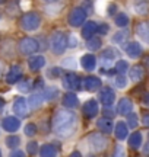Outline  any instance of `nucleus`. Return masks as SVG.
<instances>
[{
  "label": "nucleus",
  "mask_w": 149,
  "mask_h": 157,
  "mask_svg": "<svg viewBox=\"0 0 149 157\" xmlns=\"http://www.w3.org/2000/svg\"><path fill=\"white\" fill-rule=\"evenodd\" d=\"M142 144V134L140 132H133L130 137H129V146L132 147V148H139Z\"/></svg>",
  "instance_id": "cd10ccee"
},
{
  "label": "nucleus",
  "mask_w": 149,
  "mask_h": 157,
  "mask_svg": "<svg viewBox=\"0 0 149 157\" xmlns=\"http://www.w3.org/2000/svg\"><path fill=\"white\" fill-rule=\"evenodd\" d=\"M13 112L18 117L25 118L28 115V102L25 101L23 98H16L15 102H13Z\"/></svg>",
  "instance_id": "9d476101"
},
{
  "label": "nucleus",
  "mask_w": 149,
  "mask_h": 157,
  "mask_svg": "<svg viewBox=\"0 0 149 157\" xmlns=\"http://www.w3.org/2000/svg\"><path fill=\"white\" fill-rule=\"evenodd\" d=\"M115 25L120 26V28H124L129 25V16L126 13H117L115 15Z\"/></svg>",
  "instance_id": "7c9ffc66"
},
{
  "label": "nucleus",
  "mask_w": 149,
  "mask_h": 157,
  "mask_svg": "<svg viewBox=\"0 0 149 157\" xmlns=\"http://www.w3.org/2000/svg\"><path fill=\"white\" fill-rule=\"evenodd\" d=\"M138 122H139V119L136 113H132V112L127 113V125H129V128H136Z\"/></svg>",
  "instance_id": "f704fd0d"
},
{
  "label": "nucleus",
  "mask_w": 149,
  "mask_h": 157,
  "mask_svg": "<svg viewBox=\"0 0 149 157\" xmlns=\"http://www.w3.org/2000/svg\"><path fill=\"white\" fill-rule=\"evenodd\" d=\"M42 2H46V3H50V5H51V3H57L58 0H42Z\"/></svg>",
  "instance_id": "3c124183"
},
{
  "label": "nucleus",
  "mask_w": 149,
  "mask_h": 157,
  "mask_svg": "<svg viewBox=\"0 0 149 157\" xmlns=\"http://www.w3.org/2000/svg\"><path fill=\"white\" fill-rule=\"evenodd\" d=\"M58 96V89L57 87H54V86H48L46 89V93H44V99L47 101H53V99H56Z\"/></svg>",
  "instance_id": "c756f323"
},
{
  "label": "nucleus",
  "mask_w": 149,
  "mask_h": 157,
  "mask_svg": "<svg viewBox=\"0 0 149 157\" xmlns=\"http://www.w3.org/2000/svg\"><path fill=\"white\" fill-rule=\"evenodd\" d=\"M2 127H3V129L7 131V132H15V131L19 129L21 122H19V119L15 117H6L5 119L2 121Z\"/></svg>",
  "instance_id": "4468645a"
},
{
  "label": "nucleus",
  "mask_w": 149,
  "mask_h": 157,
  "mask_svg": "<svg viewBox=\"0 0 149 157\" xmlns=\"http://www.w3.org/2000/svg\"><path fill=\"white\" fill-rule=\"evenodd\" d=\"M97 29H98V23L95 21H88V22L83 23L80 35H82V38L89 39L91 36H94V34H97Z\"/></svg>",
  "instance_id": "2eb2a0df"
},
{
  "label": "nucleus",
  "mask_w": 149,
  "mask_h": 157,
  "mask_svg": "<svg viewBox=\"0 0 149 157\" xmlns=\"http://www.w3.org/2000/svg\"><path fill=\"white\" fill-rule=\"evenodd\" d=\"M115 71L119 74H124L129 70V63L124 61V60H119V61L115 63Z\"/></svg>",
  "instance_id": "473e14b6"
},
{
  "label": "nucleus",
  "mask_w": 149,
  "mask_h": 157,
  "mask_svg": "<svg viewBox=\"0 0 149 157\" xmlns=\"http://www.w3.org/2000/svg\"><path fill=\"white\" fill-rule=\"evenodd\" d=\"M22 77V70L19 66H12L10 70H9V73L6 76V83L7 84H15L18 80H21Z\"/></svg>",
  "instance_id": "dca6fc26"
},
{
  "label": "nucleus",
  "mask_w": 149,
  "mask_h": 157,
  "mask_svg": "<svg viewBox=\"0 0 149 157\" xmlns=\"http://www.w3.org/2000/svg\"><path fill=\"white\" fill-rule=\"evenodd\" d=\"M142 122H143V125L149 127V113H146V115L143 117V119H142Z\"/></svg>",
  "instance_id": "de8ad7c7"
},
{
  "label": "nucleus",
  "mask_w": 149,
  "mask_h": 157,
  "mask_svg": "<svg viewBox=\"0 0 149 157\" xmlns=\"http://www.w3.org/2000/svg\"><path fill=\"white\" fill-rule=\"evenodd\" d=\"M114 83H115V86H117L119 89H124V87L127 86V78L124 77L123 74H119V76H115Z\"/></svg>",
  "instance_id": "c9c22d12"
},
{
  "label": "nucleus",
  "mask_w": 149,
  "mask_h": 157,
  "mask_svg": "<svg viewBox=\"0 0 149 157\" xmlns=\"http://www.w3.org/2000/svg\"><path fill=\"white\" fill-rule=\"evenodd\" d=\"M40 48L38 45V41L34 38H23L19 41V51L25 54V56H32L35 54Z\"/></svg>",
  "instance_id": "423d86ee"
},
{
  "label": "nucleus",
  "mask_w": 149,
  "mask_h": 157,
  "mask_svg": "<svg viewBox=\"0 0 149 157\" xmlns=\"http://www.w3.org/2000/svg\"><path fill=\"white\" fill-rule=\"evenodd\" d=\"M143 154H146V156H149V141L146 143L143 146Z\"/></svg>",
  "instance_id": "09e8293b"
},
{
  "label": "nucleus",
  "mask_w": 149,
  "mask_h": 157,
  "mask_svg": "<svg viewBox=\"0 0 149 157\" xmlns=\"http://www.w3.org/2000/svg\"><path fill=\"white\" fill-rule=\"evenodd\" d=\"M2 73H3V63L0 61V76H2Z\"/></svg>",
  "instance_id": "603ef678"
},
{
  "label": "nucleus",
  "mask_w": 149,
  "mask_h": 157,
  "mask_svg": "<svg viewBox=\"0 0 149 157\" xmlns=\"http://www.w3.org/2000/svg\"><path fill=\"white\" fill-rule=\"evenodd\" d=\"M63 86H64V89H67L69 92H74V90H78L82 87V82H80V78L78 77V74L67 73L63 77Z\"/></svg>",
  "instance_id": "0eeeda50"
},
{
  "label": "nucleus",
  "mask_w": 149,
  "mask_h": 157,
  "mask_svg": "<svg viewBox=\"0 0 149 157\" xmlns=\"http://www.w3.org/2000/svg\"><path fill=\"white\" fill-rule=\"evenodd\" d=\"M29 89H31V86H29V83L26 82V80H22V82H19L18 83V90L19 92H29Z\"/></svg>",
  "instance_id": "58836bf2"
},
{
  "label": "nucleus",
  "mask_w": 149,
  "mask_h": 157,
  "mask_svg": "<svg viewBox=\"0 0 149 157\" xmlns=\"http://www.w3.org/2000/svg\"><path fill=\"white\" fill-rule=\"evenodd\" d=\"M50 45H51V51L54 54H63L66 48H67V39L62 32H56V34L51 36V41H50Z\"/></svg>",
  "instance_id": "7ed1b4c3"
},
{
  "label": "nucleus",
  "mask_w": 149,
  "mask_h": 157,
  "mask_svg": "<svg viewBox=\"0 0 149 157\" xmlns=\"http://www.w3.org/2000/svg\"><path fill=\"white\" fill-rule=\"evenodd\" d=\"M115 138L117 140H126L127 135H129V125L126 122H123V121H119V122L115 124Z\"/></svg>",
  "instance_id": "a211bd4d"
},
{
  "label": "nucleus",
  "mask_w": 149,
  "mask_h": 157,
  "mask_svg": "<svg viewBox=\"0 0 149 157\" xmlns=\"http://www.w3.org/2000/svg\"><path fill=\"white\" fill-rule=\"evenodd\" d=\"M51 74L54 76V77H58V76L62 74V68H58V67H53V68H51Z\"/></svg>",
  "instance_id": "37998d69"
},
{
  "label": "nucleus",
  "mask_w": 149,
  "mask_h": 157,
  "mask_svg": "<svg viewBox=\"0 0 149 157\" xmlns=\"http://www.w3.org/2000/svg\"><path fill=\"white\" fill-rule=\"evenodd\" d=\"M44 103V95L41 93H32L28 99V106L31 109H40Z\"/></svg>",
  "instance_id": "4be33fe9"
},
{
  "label": "nucleus",
  "mask_w": 149,
  "mask_h": 157,
  "mask_svg": "<svg viewBox=\"0 0 149 157\" xmlns=\"http://www.w3.org/2000/svg\"><path fill=\"white\" fill-rule=\"evenodd\" d=\"M133 109V103L129 98H121L119 103H117V112L120 115H127L129 112H132Z\"/></svg>",
  "instance_id": "f3484780"
},
{
  "label": "nucleus",
  "mask_w": 149,
  "mask_h": 157,
  "mask_svg": "<svg viewBox=\"0 0 149 157\" xmlns=\"http://www.w3.org/2000/svg\"><path fill=\"white\" fill-rule=\"evenodd\" d=\"M58 151V148L54 144L48 143V144H44V146L40 148V154L42 157H50V156H56Z\"/></svg>",
  "instance_id": "a878e982"
},
{
  "label": "nucleus",
  "mask_w": 149,
  "mask_h": 157,
  "mask_svg": "<svg viewBox=\"0 0 149 157\" xmlns=\"http://www.w3.org/2000/svg\"><path fill=\"white\" fill-rule=\"evenodd\" d=\"M136 34L143 42L149 44V22H140L136 26Z\"/></svg>",
  "instance_id": "412c9836"
},
{
  "label": "nucleus",
  "mask_w": 149,
  "mask_h": 157,
  "mask_svg": "<svg viewBox=\"0 0 149 157\" xmlns=\"http://www.w3.org/2000/svg\"><path fill=\"white\" fill-rule=\"evenodd\" d=\"M78 125V118L76 113L70 112L69 109H58L54 118H53V129L58 137L67 138L73 135Z\"/></svg>",
  "instance_id": "f257e3e1"
},
{
  "label": "nucleus",
  "mask_w": 149,
  "mask_h": 157,
  "mask_svg": "<svg viewBox=\"0 0 149 157\" xmlns=\"http://www.w3.org/2000/svg\"><path fill=\"white\" fill-rule=\"evenodd\" d=\"M63 105L66 108H76L78 105H79V99H78V96L74 95L73 92H69V93H66V95L63 96Z\"/></svg>",
  "instance_id": "5701e85b"
},
{
  "label": "nucleus",
  "mask_w": 149,
  "mask_h": 157,
  "mask_svg": "<svg viewBox=\"0 0 149 157\" xmlns=\"http://www.w3.org/2000/svg\"><path fill=\"white\" fill-rule=\"evenodd\" d=\"M63 66H72V68H74V60L73 58H67V60H64L63 61Z\"/></svg>",
  "instance_id": "c03bdc74"
},
{
  "label": "nucleus",
  "mask_w": 149,
  "mask_h": 157,
  "mask_svg": "<svg viewBox=\"0 0 149 157\" xmlns=\"http://www.w3.org/2000/svg\"><path fill=\"white\" fill-rule=\"evenodd\" d=\"M119 56H120L119 51L114 50V48H107L105 51H103L101 58H103V66H104V68H105V70H103V73H107V68L111 66V63L114 61Z\"/></svg>",
  "instance_id": "1a4fd4ad"
},
{
  "label": "nucleus",
  "mask_w": 149,
  "mask_h": 157,
  "mask_svg": "<svg viewBox=\"0 0 149 157\" xmlns=\"http://www.w3.org/2000/svg\"><path fill=\"white\" fill-rule=\"evenodd\" d=\"M0 156H2V151H0Z\"/></svg>",
  "instance_id": "6e6d98bb"
},
{
  "label": "nucleus",
  "mask_w": 149,
  "mask_h": 157,
  "mask_svg": "<svg viewBox=\"0 0 149 157\" xmlns=\"http://www.w3.org/2000/svg\"><path fill=\"white\" fill-rule=\"evenodd\" d=\"M10 156H13V157H23V156H25V153H23V151H19V150H13V148H12Z\"/></svg>",
  "instance_id": "79ce46f5"
},
{
  "label": "nucleus",
  "mask_w": 149,
  "mask_h": 157,
  "mask_svg": "<svg viewBox=\"0 0 149 157\" xmlns=\"http://www.w3.org/2000/svg\"><path fill=\"white\" fill-rule=\"evenodd\" d=\"M115 10H117V6H115V5H110L108 6V12H107V13H108V15H114Z\"/></svg>",
  "instance_id": "a18cd8bd"
},
{
  "label": "nucleus",
  "mask_w": 149,
  "mask_h": 157,
  "mask_svg": "<svg viewBox=\"0 0 149 157\" xmlns=\"http://www.w3.org/2000/svg\"><path fill=\"white\" fill-rule=\"evenodd\" d=\"M82 112L86 118H95L99 112V106H98V102L95 99H89L83 103L82 106Z\"/></svg>",
  "instance_id": "6e6552de"
},
{
  "label": "nucleus",
  "mask_w": 149,
  "mask_h": 157,
  "mask_svg": "<svg viewBox=\"0 0 149 157\" xmlns=\"http://www.w3.org/2000/svg\"><path fill=\"white\" fill-rule=\"evenodd\" d=\"M19 25H21V28L25 29V31H35V29L40 28L41 17H40V15L35 13V12H28V13H25V15L21 17Z\"/></svg>",
  "instance_id": "f03ea898"
},
{
  "label": "nucleus",
  "mask_w": 149,
  "mask_h": 157,
  "mask_svg": "<svg viewBox=\"0 0 149 157\" xmlns=\"http://www.w3.org/2000/svg\"><path fill=\"white\" fill-rule=\"evenodd\" d=\"M148 67H149V58H148Z\"/></svg>",
  "instance_id": "5fc2aeb1"
},
{
  "label": "nucleus",
  "mask_w": 149,
  "mask_h": 157,
  "mask_svg": "<svg viewBox=\"0 0 149 157\" xmlns=\"http://www.w3.org/2000/svg\"><path fill=\"white\" fill-rule=\"evenodd\" d=\"M78 45H79L78 38H76L74 35H70L69 38H67V47H70V48H76Z\"/></svg>",
  "instance_id": "ea45409f"
},
{
  "label": "nucleus",
  "mask_w": 149,
  "mask_h": 157,
  "mask_svg": "<svg viewBox=\"0 0 149 157\" xmlns=\"http://www.w3.org/2000/svg\"><path fill=\"white\" fill-rule=\"evenodd\" d=\"M80 66L83 70L86 71H94L95 70V66H97V58L94 54H83V56L80 57Z\"/></svg>",
  "instance_id": "f8f14e48"
},
{
  "label": "nucleus",
  "mask_w": 149,
  "mask_h": 157,
  "mask_svg": "<svg viewBox=\"0 0 149 157\" xmlns=\"http://www.w3.org/2000/svg\"><path fill=\"white\" fill-rule=\"evenodd\" d=\"M145 76V70L142 66H135V67L130 68V71H129V77L132 82H140Z\"/></svg>",
  "instance_id": "b1692460"
},
{
  "label": "nucleus",
  "mask_w": 149,
  "mask_h": 157,
  "mask_svg": "<svg viewBox=\"0 0 149 157\" xmlns=\"http://www.w3.org/2000/svg\"><path fill=\"white\" fill-rule=\"evenodd\" d=\"M101 45H103V42H101V39L97 38V36H91V38L88 39V42H86V47H88L91 51L99 50V48H101Z\"/></svg>",
  "instance_id": "c85d7f7f"
},
{
  "label": "nucleus",
  "mask_w": 149,
  "mask_h": 157,
  "mask_svg": "<svg viewBox=\"0 0 149 157\" xmlns=\"http://www.w3.org/2000/svg\"><path fill=\"white\" fill-rule=\"evenodd\" d=\"M5 2H6V0H0V3H5Z\"/></svg>",
  "instance_id": "864d4df0"
},
{
  "label": "nucleus",
  "mask_w": 149,
  "mask_h": 157,
  "mask_svg": "<svg viewBox=\"0 0 149 157\" xmlns=\"http://www.w3.org/2000/svg\"><path fill=\"white\" fill-rule=\"evenodd\" d=\"M86 21V10L85 7H74L69 15V25L73 28L82 26Z\"/></svg>",
  "instance_id": "39448f33"
},
{
  "label": "nucleus",
  "mask_w": 149,
  "mask_h": 157,
  "mask_svg": "<svg viewBox=\"0 0 149 157\" xmlns=\"http://www.w3.org/2000/svg\"><path fill=\"white\" fill-rule=\"evenodd\" d=\"M135 10L138 15H148L149 13V3L148 0H136L135 2Z\"/></svg>",
  "instance_id": "bb28decb"
},
{
  "label": "nucleus",
  "mask_w": 149,
  "mask_h": 157,
  "mask_svg": "<svg viewBox=\"0 0 149 157\" xmlns=\"http://www.w3.org/2000/svg\"><path fill=\"white\" fill-rule=\"evenodd\" d=\"M28 66L32 71H38L46 66V58L42 56H34L28 60Z\"/></svg>",
  "instance_id": "aec40b11"
},
{
  "label": "nucleus",
  "mask_w": 149,
  "mask_h": 157,
  "mask_svg": "<svg viewBox=\"0 0 149 157\" xmlns=\"http://www.w3.org/2000/svg\"><path fill=\"white\" fill-rule=\"evenodd\" d=\"M82 87L86 92H95L101 87V80H99V77H95V76H88L86 78H83Z\"/></svg>",
  "instance_id": "ddd939ff"
},
{
  "label": "nucleus",
  "mask_w": 149,
  "mask_h": 157,
  "mask_svg": "<svg viewBox=\"0 0 149 157\" xmlns=\"http://www.w3.org/2000/svg\"><path fill=\"white\" fill-rule=\"evenodd\" d=\"M110 31V26L107 23H101V25H98V29H97V34L99 35H105L107 32Z\"/></svg>",
  "instance_id": "a19ab883"
},
{
  "label": "nucleus",
  "mask_w": 149,
  "mask_h": 157,
  "mask_svg": "<svg viewBox=\"0 0 149 157\" xmlns=\"http://www.w3.org/2000/svg\"><path fill=\"white\" fill-rule=\"evenodd\" d=\"M127 36H129V32H127V31H120V32H117V34L113 36V42H114V44H124Z\"/></svg>",
  "instance_id": "2f4dec72"
},
{
  "label": "nucleus",
  "mask_w": 149,
  "mask_h": 157,
  "mask_svg": "<svg viewBox=\"0 0 149 157\" xmlns=\"http://www.w3.org/2000/svg\"><path fill=\"white\" fill-rule=\"evenodd\" d=\"M97 127L101 129L103 132L110 134V132L113 131V127H114V125H113V122H111V119H110V118L104 117V118H101V119H98L97 121Z\"/></svg>",
  "instance_id": "393cba45"
},
{
  "label": "nucleus",
  "mask_w": 149,
  "mask_h": 157,
  "mask_svg": "<svg viewBox=\"0 0 149 157\" xmlns=\"http://www.w3.org/2000/svg\"><path fill=\"white\" fill-rule=\"evenodd\" d=\"M23 132H25V135H28V137L35 135V132H37V127H35V124H28V125L25 127V129H23Z\"/></svg>",
  "instance_id": "e433bc0d"
},
{
  "label": "nucleus",
  "mask_w": 149,
  "mask_h": 157,
  "mask_svg": "<svg viewBox=\"0 0 149 157\" xmlns=\"http://www.w3.org/2000/svg\"><path fill=\"white\" fill-rule=\"evenodd\" d=\"M88 144H89V148L94 151H103L107 147V138L98 132H92L88 135Z\"/></svg>",
  "instance_id": "20e7f679"
},
{
  "label": "nucleus",
  "mask_w": 149,
  "mask_h": 157,
  "mask_svg": "<svg viewBox=\"0 0 149 157\" xmlns=\"http://www.w3.org/2000/svg\"><path fill=\"white\" fill-rule=\"evenodd\" d=\"M19 143H21V138L16 137V135H10V137L6 138V146L9 147V148H16L19 146Z\"/></svg>",
  "instance_id": "72a5a7b5"
},
{
  "label": "nucleus",
  "mask_w": 149,
  "mask_h": 157,
  "mask_svg": "<svg viewBox=\"0 0 149 157\" xmlns=\"http://www.w3.org/2000/svg\"><path fill=\"white\" fill-rule=\"evenodd\" d=\"M99 101L103 102L104 106H113L115 101V93L111 87H104L99 93Z\"/></svg>",
  "instance_id": "9b49d317"
},
{
  "label": "nucleus",
  "mask_w": 149,
  "mask_h": 157,
  "mask_svg": "<svg viewBox=\"0 0 149 157\" xmlns=\"http://www.w3.org/2000/svg\"><path fill=\"white\" fill-rule=\"evenodd\" d=\"M142 102H143V105L149 106V93H145L143 98H142Z\"/></svg>",
  "instance_id": "49530a36"
},
{
  "label": "nucleus",
  "mask_w": 149,
  "mask_h": 157,
  "mask_svg": "<svg viewBox=\"0 0 149 157\" xmlns=\"http://www.w3.org/2000/svg\"><path fill=\"white\" fill-rule=\"evenodd\" d=\"M124 50H126V54L130 58H138L142 54V47L139 42H129V44H126Z\"/></svg>",
  "instance_id": "6ab92c4d"
},
{
  "label": "nucleus",
  "mask_w": 149,
  "mask_h": 157,
  "mask_svg": "<svg viewBox=\"0 0 149 157\" xmlns=\"http://www.w3.org/2000/svg\"><path fill=\"white\" fill-rule=\"evenodd\" d=\"M3 106H5V99H3V98H0V109H2Z\"/></svg>",
  "instance_id": "8fccbe9b"
},
{
  "label": "nucleus",
  "mask_w": 149,
  "mask_h": 157,
  "mask_svg": "<svg viewBox=\"0 0 149 157\" xmlns=\"http://www.w3.org/2000/svg\"><path fill=\"white\" fill-rule=\"evenodd\" d=\"M26 150H28L29 154H35V153L38 151V144H37V141H29L28 144H26Z\"/></svg>",
  "instance_id": "4c0bfd02"
}]
</instances>
